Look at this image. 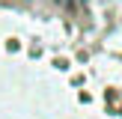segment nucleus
Returning <instances> with one entry per match:
<instances>
[{
  "label": "nucleus",
  "instance_id": "1",
  "mask_svg": "<svg viewBox=\"0 0 122 119\" xmlns=\"http://www.w3.org/2000/svg\"><path fill=\"white\" fill-rule=\"evenodd\" d=\"M57 3H63V6H66V3H69V0H57Z\"/></svg>",
  "mask_w": 122,
  "mask_h": 119
},
{
  "label": "nucleus",
  "instance_id": "2",
  "mask_svg": "<svg viewBox=\"0 0 122 119\" xmlns=\"http://www.w3.org/2000/svg\"><path fill=\"white\" fill-rule=\"evenodd\" d=\"M83 3H86V0H83Z\"/></svg>",
  "mask_w": 122,
  "mask_h": 119
}]
</instances>
